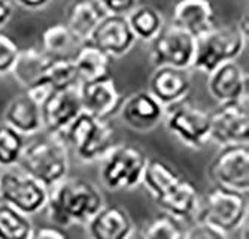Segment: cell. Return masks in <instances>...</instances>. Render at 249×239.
Segmentation results:
<instances>
[{"instance_id":"6da1fadb","label":"cell","mask_w":249,"mask_h":239,"mask_svg":"<svg viewBox=\"0 0 249 239\" xmlns=\"http://www.w3.org/2000/svg\"><path fill=\"white\" fill-rule=\"evenodd\" d=\"M103 205L105 198L96 184L82 178L66 177L50 188L43 209L54 226L67 229L75 224L85 226Z\"/></svg>"},{"instance_id":"7a4b0ae2","label":"cell","mask_w":249,"mask_h":239,"mask_svg":"<svg viewBox=\"0 0 249 239\" xmlns=\"http://www.w3.org/2000/svg\"><path fill=\"white\" fill-rule=\"evenodd\" d=\"M18 166L51 188L69 173V145L61 135L48 133L47 136L26 144Z\"/></svg>"},{"instance_id":"3957f363","label":"cell","mask_w":249,"mask_h":239,"mask_svg":"<svg viewBox=\"0 0 249 239\" xmlns=\"http://www.w3.org/2000/svg\"><path fill=\"white\" fill-rule=\"evenodd\" d=\"M84 163L100 162L115 147V130L107 120L81 112L61 135Z\"/></svg>"},{"instance_id":"277c9868","label":"cell","mask_w":249,"mask_h":239,"mask_svg":"<svg viewBox=\"0 0 249 239\" xmlns=\"http://www.w3.org/2000/svg\"><path fill=\"white\" fill-rule=\"evenodd\" d=\"M248 194L222 187L211 188L200 196L196 221L211 224L224 233L236 232L248 220Z\"/></svg>"},{"instance_id":"5b68a950","label":"cell","mask_w":249,"mask_h":239,"mask_svg":"<svg viewBox=\"0 0 249 239\" xmlns=\"http://www.w3.org/2000/svg\"><path fill=\"white\" fill-rule=\"evenodd\" d=\"M248 37L237 29V26L213 27L211 32L196 39V53L191 69L211 74L221 64L237 60L245 51Z\"/></svg>"},{"instance_id":"8992f818","label":"cell","mask_w":249,"mask_h":239,"mask_svg":"<svg viewBox=\"0 0 249 239\" xmlns=\"http://www.w3.org/2000/svg\"><path fill=\"white\" fill-rule=\"evenodd\" d=\"M148 162L145 151L131 144H115L100 160V180L112 191L133 190L142 184Z\"/></svg>"},{"instance_id":"52a82bcc","label":"cell","mask_w":249,"mask_h":239,"mask_svg":"<svg viewBox=\"0 0 249 239\" xmlns=\"http://www.w3.org/2000/svg\"><path fill=\"white\" fill-rule=\"evenodd\" d=\"M48 191L47 185L19 166L0 172V201L26 215H33L45 208Z\"/></svg>"},{"instance_id":"ba28073f","label":"cell","mask_w":249,"mask_h":239,"mask_svg":"<svg viewBox=\"0 0 249 239\" xmlns=\"http://www.w3.org/2000/svg\"><path fill=\"white\" fill-rule=\"evenodd\" d=\"M163 123L170 135L191 149L211 142V114L185 100L167 108Z\"/></svg>"},{"instance_id":"9c48e42d","label":"cell","mask_w":249,"mask_h":239,"mask_svg":"<svg viewBox=\"0 0 249 239\" xmlns=\"http://www.w3.org/2000/svg\"><path fill=\"white\" fill-rule=\"evenodd\" d=\"M208 177L215 187L249 191V147L248 144L221 147L208 167Z\"/></svg>"},{"instance_id":"30bf717a","label":"cell","mask_w":249,"mask_h":239,"mask_svg":"<svg viewBox=\"0 0 249 239\" xmlns=\"http://www.w3.org/2000/svg\"><path fill=\"white\" fill-rule=\"evenodd\" d=\"M196 53V37L176 26L166 24L149 42L151 63L155 68L170 66L191 69Z\"/></svg>"},{"instance_id":"8fae6325","label":"cell","mask_w":249,"mask_h":239,"mask_svg":"<svg viewBox=\"0 0 249 239\" xmlns=\"http://www.w3.org/2000/svg\"><path fill=\"white\" fill-rule=\"evenodd\" d=\"M211 114V141L219 147L249 142L248 97L218 103Z\"/></svg>"},{"instance_id":"7c38bea8","label":"cell","mask_w":249,"mask_h":239,"mask_svg":"<svg viewBox=\"0 0 249 239\" xmlns=\"http://www.w3.org/2000/svg\"><path fill=\"white\" fill-rule=\"evenodd\" d=\"M118 112L123 124L130 130L148 133L164 121L166 108L146 90L136 92L127 99H123Z\"/></svg>"},{"instance_id":"4fadbf2b","label":"cell","mask_w":249,"mask_h":239,"mask_svg":"<svg viewBox=\"0 0 249 239\" xmlns=\"http://www.w3.org/2000/svg\"><path fill=\"white\" fill-rule=\"evenodd\" d=\"M78 93L82 111L105 120L118 112L124 99L112 75L81 82Z\"/></svg>"},{"instance_id":"5bb4252c","label":"cell","mask_w":249,"mask_h":239,"mask_svg":"<svg viewBox=\"0 0 249 239\" xmlns=\"http://www.w3.org/2000/svg\"><path fill=\"white\" fill-rule=\"evenodd\" d=\"M88 42H91L99 50H102L112 60L125 57L136 45V36L133 35L125 15H109L94 29Z\"/></svg>"},{"instance_id":"9a60e30c","label":"cell","mask_w":249,"mask_h":239,"mask_svg":"<svg viewBox=\"0 0 249 239\" xmlns=\"http://www.w3.org/2000/svg\"><path fill=\"white\" fill-rule=\"evenodd\" d=\"M81 112L78 87L55 90L40 106L43 130L50 135H63Z\"/></svg>"},{"instance_id":"2e32d148","label":"cell","mask_w":249,"mask_h":239,"mask_svg":"<svg viewBox=\"0 0 249 239\" xmlns=\"http://www.w3.org/2000/svg\"><path fill=\"white\" fill-rule=\"evenodd\" d=\"M148 92L166 110L176 103L184 102L191 92L190 71L170 66L155 68L148 84Z\"/></svg>"},{"instance_id":"e0dca14e","label":"cell","mask_w":249,"mask_h":239,"mask_svg":"<svg viewBox=\"0 0 249 239\" xmlns=\"http://www.w3.org/2000/svg\"><path fill=\"white\" fill-rule=\"evenodd\" d=\"M208 92L218 103L248 97V74L237 60L227 61L208 74Z\"/></svg>"},{"instance_id":"ac0fdd59","label":"cell","mask_w":249,"mask_h":239,"mask_svg":"<svg viewBox=\"0 0 249 239\" xmlns=\"http://www.w3.org/2000/svg\"><path fill=\"white\" fill-rule=\"evenodd\" d=\"M172 24L196 39L216 27V14L211 0H178L172 11Z\"/></svg>"},{"instance_id":"d6986e66","label":"cell","mask_w":249,"mask_h":239,"mask_svg":"<svg viewBox=\"0 0 249 239\" xmlns=\"http://www.w3.org/2000/svg\"><path fill=\"white\" fill-rule=\"evenodd\" d=\"M85 226L89 239H130L134 233L130 214L120 205H103Z\"/></svg>"},{"instance_id":"ffe728a7","label":"cell","mask_w":249,"mask_h":239,"mask_svg":"<svg viewBox=\"0 0 249 239\" xmlns=\"http://www.w3.org/2000/svg\"><path fill=\"white\" fill-rule=\"evenodd\" d=\"M3 123L15 129L22 136H33L43 130L40 106L26 93L9 100L3 112Z\"/></svg>"},{"instance_id":"44dd1931","label":"cell","mask_w":249,"mask_h":239,"mask_svg":"<svg viewBox=\"0 0 249 239\" xmlns=\"http://www.w3.org/2000/svg\"><path fill=\"white\" fill-rule=\"evenodd\" d=\"M106 12L97 0H73L66 9V26L82 42H87L105 18Z\"/></svg>"},{"instance_id":"7402d4cb","label":"cell","mask_w":249,"mask_h":239,"mask_svg":"<svg viewBox=\"0 0 249 239\" xmlns=\"http://www.w3.org/2000/svg\"><path fill=\"white\" fill-rule=\"evenodd\" d=\"M185 177L175 166L163 159L151 157L146 162L142 184L149 191L151 196L157 201L167 193H170Z\"/></svg>"},{"instance_id":"603a6c76","label":"cell","mask_w":249,"mask_h":239,"mask_svg":"<svg viewBox=\"0 0 249 239\" xmlns=\"http://www.w3.org/2000/svg\"><path fill=\"white\" fill-rule=\"evenodd\" d=\"M200 193L197 187L187 178L180 181L166 196L157 199V205L161 211L169 212L180 220L194 219L198 208Z\"/></svg>"},{"instance_id":"cb8c5ba5","label":"cell","mask_w":249,"mask_h":239,"mask_svg":"<svg viewBox=\"0 0 249 239\" xmlns=\"http://www.w3.org/2000/svg\"><path fill=\"white\" fill-rule=\"evenodd\" d=\"M72 60L75 63L81 82L110 75L112 58L88 40L81 43Z\"/></svg>"},{"instance_id":"d4e9b609","label":"cell","mask_w":249,"mask_h":239,"mask_svg":"<svg viewBox=\"0 0 249 239\" xmlns=\"http://www.w3.org/2000/svg\"><path fill=\"white\" fill-rule=\"evenodd\" d=\"M51 58L53 57H50L42 48H24L19 51L11 75L21 87L26 89L27 85H30L32 82H35L36 79L47 74Z\"/></svg>"},{"instance_id":"484cf974","label":"cell","mask_w":249,"mask_h":239,"mask_svg":"<svg viewBox=\"0 0 249 239\" xmlns=\"http://www.w3.org/2000/svg\"><path fill=\"white\" fill-rule=\"evenodd\" d=\"M127 23L138 40L149 43L166 26L164 15L154 6L138 5L127 15Z\"/></svg>"},{"instance_id":"4316f807","label":"cell","mask_w":249,"mask_h":239,"mask_svg":"<svg viewBox=\"0 0 249 239\" xmlns=\"http://www.w3.org/2000/svg\"><path fill=\"white\" fill-rule=\"evenodd\" d=\"M82 40L64 23L53 24L40 35V48L50 57H73Z\"/></svg>"},{"instance_id":"83f0119b","label":"cell","mask_w":249,"mask_h":239,"mask_svg":"<svg viewBox=\"0 0 249 239\" xmlns=\"http://www.w3.org/2000/svg\"><path fill=\"white\" fill-rule=\"evenodd\" d=\"M184 220L160 209L146 219L138 232V239H185Z\"/></svg>"},{"instance_id":"f1b7e54d","label":"cell","mask_w":249,"mask_h":239,"mask_svg":"<svg viewBox=\"0 0 249 239\" xmlns=\"http://www.w3.org/2000/svg\"><path fill=\"white\" fill-rule=\"evenodd\" d=\"M33 229L30 215L5 202L0 203V239H30Z\"/></svg>"},{"instance_id":"f546056e","label":"cell","mask_w":249,"mask_h":239,"mask_svg":"<svg viewBox=\"0 0 249 239\" xmlns=\"http://www.w3.org/2000/svg\"><path fill=\"white\" fill-rule=\"evenodd\" d=\"M24 138L11 126L5 123L0 124V167L9 169L18 166L26 147Z\"/></svg>"},{"instance_id":"4dcf8cb0","label":"cell","mask_w":249,"mask_h":239,"mask_svg":"<svg viewBox=\"0 0 249 239\" xmlns=\"http://www.w3.org/2000/svg\"><path fill=\"white\" fill-rule=\"evenodd\" d=\"M47 78L53 82L55 90L73 89L79 87L81 79L76 72L72 57H55L51 58V63L47 69Z\"/></svg>"},{"instance_id":"1f68e13d","label":"cell","mask_w":249,"mask_h":239,"mask_svg":"<svg viewBox=\"0 0 249 239\" xmlns=\"http://www.w3.org/2000/svg\"><path fill=\"white\" fill-rule=\"evenodd\" d=\"M21 48L12 36L0 30V76L11 75Z\"/></svg>"},{"instance_id":"d6a6232c","label":"cell","mask_w":249,"mask_h":239,"mask_svg":"<svg viewBox=\"0 0 249 239\" xmlns=\"http://www.w3.org/2000/svg\"><path fill=\"white\" fill-rule=\"evenodd\" d=\"M55 92V87L53 85V82L47 78V75L40 76L39 79H36L35 82H32L30 85L26 87V94L36 102L39 106H42L45 102L48 100V97Z\"/></svg>"},{"instance_id":"836d02e7","label":"cell","mask_w":249,"mask_h":239,"mask_svg":"<svg viewBox=\"0 0 249 239\" xmlns=\"http://www.w3.org/2000/svg\"><path fill=\"white\" fill-rule=\"evenodd\" d=\"M185 239H229V238L227 233L221 232L219 229L211 224L196 221L193 227L187 229Z\"/></svg>"},{"instance_id":"e575fe53","label":"cell","mask_w":249,"mask_h":239,"mask_svg":"<svg viewBox=\"0 0 249 239\" xmlns=\"http://www.w3.org/2000/svg\"><path fill=\"white\" fill-rule=\"evenodd\" d=\"M139 0H97V3L109 15H127L138 6Z\"/></svg>"},{"instance_id":"d590c367","label":"cell","mask_w":249,"mask_h":239,"mask_svg":"<svg viewBox=\"0 0 249 239\" xmlns=\"http://www.w3.org/2000/svg\"><path fill=\"white\" fill-rule=\"evenodd\" d=\"M30 239H67V236L63 232V229L53 224V226L35 227Z\"/></svg>"},{"instance_id":"8d00e7d4","label":"cell","mask_w":249,"mask_h":239,"mask_svg":"<svg viewBox=\"0 0 249 239\" xmlns=\"http://www.w3.org/2000/svg\"><path fill=\"white\" fill-rule=\"evenodd\" d=\"M17 5L14 0H0V30H2L14 17Z\"/></svg>"},{"instance_id":"74e56055","label":"cell","mask_w":249,"mask_h":239,"mask_svg":"<svg viewBox=\"0 0 249 239\" xmlns=\"http://www.w3.org/2000/svg\"><path fill=\"white\" fill-rule=\"evenodd\" d=\"M14 3L26 11H42L53 3V0H14Z\"/></svg>"},{"instance_id":"f35d334b","label":"cell","mask_w":249,"mask_h":239,"mask_svg":"<svg viewBox=\"0 0 249 239\" xmlns=\"http://www.w3.org/2000/svg\"><path fill=\"white\" fill-rule=\"evenodd\" d=\"M237 29L243 33V36L248 37V15L245 14V17L240 18V23L237 24Z\"/></svg>"},{"instance_id":"ab89813d","label":"cell","mask_w":249,"mask_h":239,"mask_svg":"<svg viewBox=\"0 0 249 239\" xmlns=\"http://www.w3.org/2000/svg\"><path fill=\"white\" fill-rule=\"evenodd\" d=\"M237 230H240V233H239V239H248V232H249V229H248V220L237 229Z\"/></svg>"},{"instance_id":"60d3db41","label":"cell","mask_w":249,"mask_h":239,"mask_svg":"<svg viewBox=\"0 0 249 239\" xmlns=\"http://www.w3.org/2000/svg\"><path fill=\"white\" fill-rule=\"evenodd\" d=\"M0 172H2V170H0Z\"/></svg>"}]
</instances>
